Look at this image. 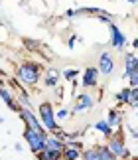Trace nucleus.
<instances>
[{"instance_id":"obj_1","label":"nucleus","mask_w":138,"mask_h":160,"mask_svg":"<svg viewBox=\"0 0 138 160\" xmlns=\"http://www.w3.org/2000/svg\"><path fill=\"white\" fill-rule=\"evenodd\" d=\"M40 75H42V65L36 61H24L16 71V79L26 87H34L40 81Z\"/></svg>"},{"instance_id":"obj_2","label":"nucleus","mask_w":138,"mask_h":160,"mask_svg":"<svg viewBox=\"0 0 138 160\" xmlns=\"http://www.w3.org/2000/svg\"><path fill=\"white\" fill-rule=\"evenodd\" d=\"M37 117H40V121H42V125L47 128L49 132H55L57 131V117H55V111H53V105L49 101L46 103H42L40 109H37Z\"/></svg>"},{"instance_id":"obj_3","label":"nucleus","mask_w":138,"mask_h":160,"mask_svg":"<svg viewBox=\"0 0 138 160\" xmlns=\"http://www.w3.org/2000/svg\"><path fill=\"white\" fill-rule=\"evenodd\" d=\"M47 137L49 134H42L37 131H32V128H26V131H24V138H26L30 150H32L34 154H37V152H42L46 148V138Z\"/></svg>"},{"instance_id":"obj_4","label":"nucleus","mask_w":138,"mask_h":160,"mask_svg":"<svg viewBox=\"0 0 138 160\" xmlns=\"http://www.w3.org/2000/svg\"><path fill=\"white\" fill-rule=\"evenodd\" d=\"M18 115H20V119L26 122V128H32V131H37V132H42V134H47V132H46L47 128L42 125L40 117L32 113V107H22V111H20Z\"/></svg>"},{"instance_id":"obj_5","label":"nucleus","mask_w":138,"mask_h":160,"mask_svg":"<svg viewBox=\"0 0 138 160\" xmlns=\"http://www.w3.org/2000/svg\"><path fill=\"white\" fill-rule=\"evenodd\" d=\"M109 148L115 152L118 158H122V160H128V158H130V152H128V148H126V144H124V138H122L121 128H118V131H115V134L109 138Z\"/></svg>"},{"instance_id":"obj_6","label":"nucleus","mask_w":138,"mask_h":160,"mask_svg":"<svg viewBox=\"0 0 138 160\" xmlns=\"http://www.w3.org/2000/svg\"><path fill=\"white\" fill-rule=\"evenodd\" d=\"M95 107V99H93V95L91 93H81L75 97V105L71 109V113H85V111H89Z\"/></svg>"},{"instance_id":"obj_7","label":"nucleus","mask_w":138,"mask_h":160,"mask_svg":"<svg viewBox=\"0 0 138 160\" xmlns=\"http://www.w3.org/2000/svg\"><path fill=\"white\" fill-rule=\"evenodd\" d=\"M109 30H111V46L116 48V50H124V46H126V36H124V32H121V28L115 22L109 26Z\"/></svg>"},{"instance_id":"obj_8","label":"nucleus","mask_w":138,"mask_h":160,"mask_svg":"<svg viewBox=\"0 0 138 160\" xmlns=\"http://www.w3.org/2000/svg\"><path fill=\"white\" fill-rule=\"evenodd\" d=\"M99 67H87L85 73H83V81H81V85H83L85 89H91V87H97L99 85Z\"/></svg>"},{"instance_id":"obj_9","label":"nucleus","mask_w":138,"mask_h":160,"mask_svg":"<svg viewBox=\"0 0 138 160\" xmlns=\"http://www.w3.org/2000/svg\"><path fill=\"white\" fill-rule=\"evenodd\" d=\"M99 71L103 73V75H111L112 71H115V59H112V55L109 52H103L101 58H99Z\"/></svg>"},{"instance_id":"obj_10","label":"nucleus","mask_w":138,"mask_h":160,"mask_svg":"<svg viewBox=\"0 0 138 160\" xmlns=\"http://www.w3.org/2000/svg\"><path fill=\"white\" fill-rule=\"evenodd\" d=\"M46 148L53 150V152H61L63 154V150L67 148V140H63L61 137H57V134H49V137L46 138Z\"/></svg>"},{"instance_id":"obj_11","label":"nucleus","mask_w":138,"mask_h":160,"mask_svg":"<svg viewBox=\"0 0 138 160\" xmlns=\"http://www.w3.org/2000/svg\"><path fill=\"white\" fill-rule=\"evenodd\" d=\"M0 97H2V101H4L6 105H8V107L12 109V111H16V113H20V111H22L20 101L14 99V95H12L8 89H6V85H2V87H0Z\"/></svg>"},{"instance_id":"obj_12","label":"nucleus","mask_w":138,"mask_h":160,"mask_svg":"<svg viewBox=\"0 0 138 160\" xmlns=\"http://www.w3.org/2000/svg\"><path fill=\"white\" fill-rule=\"evenodd\" d=\"M136 67H138V58L134 53H126V55H124V77L128 79L134 73Z\"/></svg>"},{"instance_id":"obj_13","label":"nucleus","mask_w":138,"mask_h":160,"mask_svg":"<svg viewBox=\"0 0 138 160\" xmlns=\"http://www.w3.org/2000/svg\"><path fill=\"white\" fill-rule=\"evenodd\" d=\"M109 125L115 128V131H118L121 128V125H122V117H121V113H118V109H111L109 111Z\"/></svg>"},{"instance_id":"obj_14","label":"nucleus","mask_w":138,"mask_h":160,"mask_svg":"<svg viewBox=\"0 0 138 160\" xmlns=\"http://www.w3.org/2000/svg\"><path fill=\"white\" fill-rule=\"evenodd\" d=\"M95 128H97V131L101 132V134H105L106 138H111L112 134H115V128L109 125V121H99L97 125H95Z\"/></svg>"},{"instance_id":"obj_15","label":"nucleus","mask_w":138,"mask_h":160,"mask_svg":"<svg viewBox=\"0 0 138 160\" xmlns=\"http://www.w3.org/2000/svg\"><path fill=\"white\" fill-rule=\"evenodd\" d=\"M59 81V71L57 69H47V75H46V87H55Z\"/></svg>"},{"instance_id":"obj_16","label":"nucleus","mask_w":138,"mask_h":160,"mask_svg":"<svg viewBox=\"0 0 138 160\" xmlns=\"http://www.w3.org/2000/svg\"><path fill=\"white\" fill-rule=\"evenodd\" d=\"M130 93H132V87H124L122 91H118V93L115 95L116 103H121V105H122V103H126V105H128V103H130Z\"/></svg>"},{"instance_id":"obj_17","label":"nucleus","mask_w":138,"mask_h":160,"mask_svg":"<svg viewBox=\"0 0 138 160\" xmlns=\"http://www.w3.org/2000/svg\"><path fill=\"white\" fill-rule=\"evenodd\" d=\"M81 158H83V160H103L101 158V152H99L97 146H93V148H85Z\"/></svg>"},{"instance_id":"obj_18","label":"nucleus","mask_w":138,"mask_h":160,"mask_svg":"<svg viewBox=\"0 0 138 160\" xmlns=\"http://www.w3.org/2000/svg\"><path fill=\"white\" fill-rule=\"evenodd\" d=\"M99 152H101V158L103 160H118V156L109 148V144H101V146H97Z\"/></svg>"},{"instance_id":"obj_19","label":"nucleus","mask_w":138,"mask_h":160,"mask_svg":"<svg viewBox=\"0 0 138 160\" xmlns=\"http://www.w3.org/2000/svg\"><path fill=\"white\" fill-rule=\"evenodd\" d=\"M83 156V150H79V148H71V146H67V148L63 150V158L65 160H77Z\"/></svg>"},{"instance_id":"obj_20","label":"nucleus","mask_w":138,"mask_h":160,"mask_svg":"<svg viewBox=\"0 0 138 160\" xmlns=\"http://www.w3.org/2000/svg\"><path fill=\"white\" fill-rule=\"evenodd\" d=\"M55 117H57V121H63V119H67V117H69V109H65V107L57 109V111H55Z\"/></svg>"},{"instance_id":"obj_21","label":"nucleus","mask_w":138,"mask_h":160,"mask_svg":"<svg viewBox=\"0 0 138 160\" xmlns=\"http://www.w3.org/2000/svg\"><path fill=\"white\" fill-rule=\"evenodd\" d=\"M128 81H130V87H138V67L134 69V73L128 77Z\"/></svg>"},{"instance_id":"obj_22","label":"nucleus","mask_w":138,"mask_h":160,"mask_svg":"<svg viewBox=\"0 0 138 160\" xmlns=\"http://www.w3.org/2000/svg\"><path fill=\"white\" fill-rule=\"evenodd\" d=\"M67 146H71V148H79V150H83V142H79V140H75V138H69V140H67Z\"/></svg>"},{"instance_id":"obj_23","label":"nucleus","mask_w":138,"mask_h":160,"mask_svg":"<svg viewBox=\"0 0 138 160\" xmlns=\"http://www.w3.org/2000/svg\"><path fill=\"white\" fill-rule=\"evenodd\" d=\"M24 46H26L28 50H36V48L40 46V44H37L36 40H28V38H26V40H24Z\"/></svg>"},{"instance_id":"obj_24","label":"nucleus","mask_w":138,"mask_h":160,"mask_svg":"<svg viewBox=\"0 0 138 160\" xmlns=\"http://www.w3.org/2000/svg\"><path fill=\"white\" fill-rule=\"evenodd\" d=\"M63 77L69 79V81H73V77H77V71H75V69H65L63 71Z\"/></svg>"},{"instance_id":"obj_25","label":"nucleus","mask_w":138,"mask_h":160,"mask_svg":"<svg viewBox=\"0 0 138 160\" xmlns=\"http://www.w3.org/2000/svg\"><path fill=\"white\" fill-rule=\"evenodd\" d=\"M132 103H138V87H132V93H130V103L128 105H132Z\"/></svg>"},{"instance_id":"obj_26","label":"nucleus","mask_w":138,"mask_h":160,"mask_svg":"<svg viewBox=\"0 0 138 160\" xmlns=\"http://www.w3.org/2000/svg\"><path fill=\"white\" fill-rule=\"evenodd\" d=\"M55 97H57L59 101L63 99V87H57V89H55Z\"/></svg>"},{"instance_id":"obj_27","label":"nucleus","mask_w":138,"mask_h":160,"mask_svg":"<svg viewBox=\"0 0 138 160\" xmlns=\"http://www.w3.org/2000/svg\"><path fill=\"white\" fill-rule=\"evenodd\" d=\"M75 40H77L75 36H71V38H69V48H73V46H75Z\"/></svg>"},{"instance_id":"obj_28","label":"nucleus","mask_w":138,"mask_h":160,"mask_svg":"<svg viewBox=\"0 0 138 160\" xmlns=\"http://www.w3.org/2000/svg\"><path fill=\"white\" fill-rule=\"evenodd\" d=\"M130 132H132L134 138H138V128H130Z\"/></svg>"},{"instance_id":"obj_29","label":"nucleus","mask_w":138,"mask_h":160,"mask_svg":"<svg viewBox=\"0 0 138 160\" xmlns=\"http://www.w3.org/2000/svg\"><path fill=\"white\" fill-rule=\"evenodd\" d=\"M132 48H134V50H138V38L132 40Z\"/></svg>"},{"instance_id":"obj_30","label":"nucleus","mask_w":138,"mask_h":160,"mask_svg":"<svg viewBox=\"0 0 138 160\" xmlns=\"http://www.w3.org/2000/svg\"><path fill=\"white\" fill-rule=\"evenodd\" d=\"M52 160H65V158H63V154H59V156H55V158H52Z\"/></svg>"},{"instance_id":"obj_31","label":"nucleus","mask_w":138,"mask_h":160,"mask_svg":"<svg viewBox=\"0 0 138 160\" xmlns=\"http://www.w3.org/2000/svg\"><path fill=\"white\" fill-rule=\"evenodd\" d=\"M126 2H130V4H136V2H138V0H126Z\"/></svg>"},{"instance_id":"obj_32","label":"nucleus","mask_w":138,"mask_h":160,"mask_svg":"<svg viewBox=\"0 0 138 160\" xmlns=\"http://www.w3.org/2000/svg\"><path fill=\"white\" fill-rule=\"evenodd\" d=\"M128 160H138V158H128Z\"/></svg>"}]
</instances>
